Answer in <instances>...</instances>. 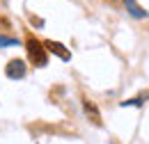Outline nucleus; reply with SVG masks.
<instances>
[{"label": "nucleus", "instance_id": "obj_1", "mask_svg": "<svg viewBox=\"0 0 149 144\" xmlns=\"http://www.w3.org/2000/svg\"><path fill=\"white\" fill-rule=\"evenodd\" d=\"M25 48H28V57H30V62H32L35 66H46L48 57H46V48H44V44H41L39 39L30 37V39L25 41Z\"/></svg>", "mask_w": 149, "mask_h": 144}, {"label": "nucleus", "instance_id": "obj_2", "mask_svg": "<svg viewBox=\"0 0 149 144\" xmlns=\"http://www.w3.org/2000/svg\"><path fill=\"white\" fill-rule=\"evenodd\" d=\"M5 73H7V78H12V80H21V78L25 75V62H23V60H9Z\"/></svg>", "mask_w": 149, "mask_h": 144}, {"label": "nucleus", "instance_id": "obj_7", "mask_svg": "<svg viewBox=\"0 0 149 144\" xmlns=\"http://www.w3.org/2000/svg\"><path fill=\"white\" fill-rule=\"evenodd\" d=\"M122 105H124V108H126V105H142V98H131V101H124Z\"/></svg>", "mask_w": 149, "mask_h": 144}, {"label": "nucleus", "instance_id": "obj_3", "mask_svg": "<svg viewBox=\"0 0 149 144\" xmlns=\"http://www.w3.org/2000/svg\"><path fill=\"white\" fill-rule=\"evenodd\" d=\"M83 110H85V117L92 121L94 126H101V124H103V121H101V114H99V108L94 105L90 98H85V101H83Z\"/></svg>", "mask_w": 149, "mask_h": 144}, {"label": "nucleus", "instance_id": "obj_5", "mask_svg": "<svg viewBox=\"0 0 149 144\" xmlns=\"http://www.w3.org/2000/svg\"><path fill=\"white\" fill-rule=\"evenodd\" d=\"M124 5H126V9L131 12L133 18H147V9H142L135 0H124Z\"/></svg>", "mask_w": 149, "mask_h": 144}, {"label": "nucleus", "instance_id": "obj_4", "mask_svg": "<svg viewBox=\"0 0 149 144\" xmlns=\"http://www.w3.org/2000/svg\"><path fill=\"white\" fill-rule=\"evenodd\" d=\"M44 48H46V51H51V53H55L57 57H60V60H64V62H67V60H71V53H69L60 41H44Z\"/></svg>", "mask_w": 149, "mask_h": 144}, {"label": "nucleus", "instance_id": "obj_6", "mask_svg": "<svg viewBox=\"0 0 149 144\" xmlns=\"http://www.w3.org/2000/svg\"><path fill=\"white\" fill-rule=\"evenodd\" d=\"M16 44V39H12V37H2L0 35V46H14Z\"/></svg>", "mask_w": 149, "mask_h": 144}]
</instances>
